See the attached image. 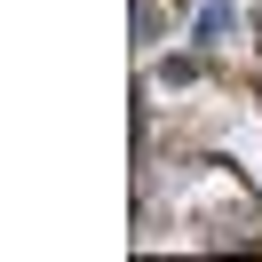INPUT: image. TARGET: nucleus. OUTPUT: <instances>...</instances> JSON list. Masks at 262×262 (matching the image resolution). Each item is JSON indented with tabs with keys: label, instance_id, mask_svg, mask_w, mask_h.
Segmentation results:
<instances>
[]
</instances>
